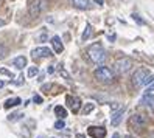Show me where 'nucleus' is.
I'll return each mask as SVG.
<instances>
[{"mask_svg":"<svg viewBox=\"0 0 154 138\" xmlns=\"http://www.w3.org/2000/svg\"><path fill=\"white\" fill-rule=\"evenodd\" d=\"M87 56H89V59L92 61L94 64L101 65V64H104V61H106V51L101 47V44L97 42V44L90 45V47L87 48Z\"/></svg>","mask_w":154,"mask_h":138,"instance_id":"1","label":"nucleus"},{"mask_svg":"<svg viewBox=\"0 0 154 138\" xmlns=\"http://www.w3.org/2000/svg\"><path fill=\"white\" fill-rule=\"evenodd\" d=\"M152 78H154V76L151 75L146 68H139V70H135V73L132 75L131 81H132V86H134L135 88H142V87L146 86Z\"/></svg>","mask_w":154,"mask_h":138,"instance_id":"2","label":"nucleus"},{"mask_svg":"<svg viewBox=\"0 0 154 138\" xmlns=\"http://www.w3.org/2000/svg\"><path fill=\"white\" fill-rule=\"evenodd\" d=\"M95 78L100 81V82H104V84H109V82L114 81V71L107 67H98L95 70Z\"/></svg>","mask_w":154,"mask_h":138,"instance_id":"3","label":"nucleus"},{"mask_svg":"<svg viewBox=\"0 0 154 138\" xmlns=\"http://www.w3.org/2000/svg\"><path fill=\"white\" fill-rule=\"evenodd\" d=\"M48 5V0H28V10L33 17H38Z\"/></svg>","mask_w":154,"mask_h":138,"instance_id":"4","label":"nucleus"},{"mask_svg":"<svg viewBox=\"0 0 154 138\" xmlns=\"http://www.w3.org/2000/svg\"><path fill=\"white\" fill-rule=\"evenodd\" d=\"M131 68H132V61L128 59V58H123V59L115 62V71L119 73V75H125V73H128Z\"/></svg>","mask_w":154,"mask_h":138,"instance_id":"5","label":"nucleus"},{"mask_svg":"<svg viewBox=\"0 0 154 138\" xmlns=\"http://www.w3.org/2000/svg\"><path fill=\"white\" fill-rule=\"evenodd\" d=\"M51 50L50 48H45V47H39V48H34L31 51V58L33 59H42V58H50L51 56Z\"/></svg>","mask_w":154,"mask_h":138,"instance_id":"6","label":"nucleus"},{"mask_svg":"<svg viewBox=\"0 0 154 138\" xmlns=\"http://www.w3.org/2000/svg\"><path fill=\"white\" fill-rule=\"evenodd\" d=\"M87 134L92 138H104L106 136V129L100 126H90L87 129Z\"/></svg>","mask_w":154,"mask_h":138,"instance_id":"7","label":"nucleus"},{"mask_svg":"<svg viewBox=\"0 0 154 138\" xmlns=\"http://www.w3.org/2000/svg\"><path fill=\"white\" fill-rule=\"evenodd\" d=\"M67 104H69L72 112L78 113L79 112V107H81V99L76 98V96H67Z\"/></svg>","mask_w":154,"mask_h":138,"instance_id":"8","label":"nucleus"},{"mask_svg":"<svg viewBox=\"0 0 154 138\" xmlns=\"http://www.w3.org/2000/svg\"><path fill=\"white\" fill-rule=\"evenodd\" d=\"M148 121H146V118H145L143 115H132V118H131V124L134 126V127H143L145 124H146Z\"/></svg>","mask_w":154,"mask_h":138,"instance_id":"9","label":"nucleus"},{"mask_svg":"<svg viewBox=\"0 0 154 138\" xmlns=\"http://www.w3.org/2000/svg\"><path fill=\"white\" fill-rule=\"evenodd\" d=\"M123 113H125V107H120L117 112H114L112 118H111V124L115 127V126H119V123L122 121V118H123Z\"/></svg>","mask_w":154,"mask_h":138,"instance_id":"10","label":"nucleus"},{"mask_svg":"<svg viewBox=\"0 0 154 138\" xmlns=\"http://www.w3.org/2000/svg\"><path fill=\"white\" fill-rule=\"evenodd\" d=\"M50 42H51V45H53V50H55V53H62V50H64V45H62L59 36H53Z\"/></svg>","mask_w":154,"mask_h":138,"instance_id":"11","label":"nucleus"},{"mask_svg":"<svg viewBox=\"0 0 154 138\" xmlns=\"http://www.w3.org/2000/svg\"><path fill=\"white\" fill-rule=\"evenodd\" d=\"M140 104L146 106L149 109H154V95H143L140 99Z\"/></svg>","mask_w":154,"mask_h":138,"instance_id":"12","label":"nucleus"},{"mask_svg":"<svg viewBox=\"0 0 154 138\" xmlns=\"http://www.w3.org/2000/svg\"><path fill=\"white\" fill-rule=\"evenodd\" d=\"M72 3L79 10H89L90 8V0H72Z\"/></svg>","mask_w":154,"mask_h":138,"instance_id":"13","label":"nucleus"},{"mask_svg":"<svg viewBox=\"0 0 154 138\" xmlns=\"http://www.w3.org/2000/svg\"><path fill=\"white\" fill-rule=\"evenodd\" d=\"M13 65H14L17 70H22V68L26 65V58H25V56H17V58L13 61Z\"/></svg>","mask_w":154,"mask_h":138,"instance_id":"14","label":"nucleus"},{"mask_svg":"<svg viewBox=\"0 0 154 138\" xmlns=\"http://www.w3.org/2000/svg\"><path fill=\"white\" fill-rule=\"evenodd\" d=\"M22 103V99L20 98H10V99H6V103H5V109H10V107H14V106H19Z\"/></svg>","mask_w":154,"mask_h":138,"instance_id":"15","label":"nucleus"},{"mask_svg":"<svg viewBox=\"0 0 154 138\" xmlns=\"http://www.w3.org/2000/svg\"><path fill=\"white\" fill-rule=\"evenodd\" d=\"M55 113H56V116L58 118H61V119H64L66 116H67V110L62 107V106H56L55 107Z\"/></svg>","mask_w":154,"mask_h":138,"instance_id":"16","label":"nucleus"},{"mask_svg":"<svg viewBox=\"0 0 154 138\" xmlns=\"http://www.w3.org/2000/svg\"><path fill=\"white\" fill-rule=\"evenodd\" d=\"M143 95H154V78L146 84V87H145V93Z\"/></svg>","mask_w":154,"mask_h":138,"instance_id":"17","label":"nucleus"},{"mask_svg":"<svg viewBox=\"0 0 154 138\" xmlns=\"http://www.w3.org/2000/svg\"><path fill=\"white\" fill-rule=\"evenodd\" d=\"M90 34H92V25H90V23H86V30H84L83 36H81V39H83V40H87V39L90 38Z\"/></svg>","mask_w":154,"mask_h":138,"instance_id":"18","label":"nucleus"},{"mask_svg":"<svg viewBox=\"0 0 154 138\" xmlns=\"http://www.w3.org/2000/svg\"><path fill=\"white\" fill-rule=\"evenodd\" d=\"M38 73H39V68H38V67H30L26 75H28V78H34L36 75H38Z\"/></svg>","mask_w":154,"mask_h":138,"instance_id":"19","label":"nucleus"},{"mask_svg":"<svg viewBox=\"0 0 154 138\" xmlns=\"http://www.w3.org/2000/svg\"><path fill=\"white\" fill-rule=\"evenodd\" d=\"M94 107H95V106H94L92 103L86 104V107H84V110H83V113H84V115H87L89 112H92V110H94Z\"/></svg>","mask_w":154,"mask_h":138,"instance_id":"20","label":"nucleus"},{"mask_svg":"<svg viewBox=\"0 0 154 138\" xmlns=\"http://www.w3.org/2000/svg\"><path fill=\"white\" fill-rule=\"evenodd\" d=\"M22 115H23V113H11L10 116H8V119H10V121H14V119L22 118Z\"/></svg>","mask_w":154,"mask_h":138,"instance_id":"21","label":"nucleus"},{"mask_svg":"<svg viewBox=\"0 0 154 138\" xmlns=\"http://www.w3.org/2000/svg\"><path fill=\"white\" fill-rule=\"evenodd\" d=\"M64 127H66V124H64L62 119H59V121L55 123V129H58V130H61V129H64Z\"/></svg>","mask_w":154,"mask_h":138,"instance_id":"22","label":"nucleus"},{"mask_svg":"<svg viewBox=\"0 0 154 138\" xmlns=\"http://www.w3.org/2000/svg\"><path fill=\"white\" fill-rule=\"evenodd\" d=\"M0 75H6V76H10V78H14L13 73L10 70H6V68H0Z\"/></svg>","mask_w":154,"mask_h":138,"instance_id":"23","label":"nucleus"},{"mask_svg":"<svg viewBox=\"0 0 154 138\" xmlns=\"http://www.w3.org/2000/svg\"><path fill=\"white\" fill-rule=\"evenodd\" d=\"M5 56H6V48L3 47L2 44H0V59H3Z\"/></svg>","mask_w":154,"mask_h":138,"instance_id":"24","label":"nucleus"},{"mask_svg":"<svg viewBox=\"0 0 154 138\" xmlns=\"http://www.w3.org/2000/svg\"><path fill=\"white\" fill-rule=\"evenodd\" d=\"M33 101L36 104H42V98L39 96V95H34V98H33Z\"/></svg>","mask_w":154,"mask_h":138,"instance_id":"25","label":"nucleus"},{"mask_svg":"<svg viewBox=\"0 0 154 138\" xmlns=\"http://www.w3.org/2000/svg\"><path fill=\"white\" fill-rule=\"evenodd\" d=\"M132 19H134V20H137V23H140V25H145V22H143L142 19H139V16H137V14H132Z\"/></svg>","mask_w":154,"mask_h":138,"instance_id":"26","label":"nucleus"},{"mask_svg":"<svg viewBox=\"0 0 154 138\" xmlns=\"http://www.w3.org/2000/svg\"><path fill=\"white\" fill-rule=\"evenodd\" d=\"M3 87H5V82H3L2 79H0V88H3Z\"/></svg>","mask_w":154,"mask_h":138,"instance_id":"27","label":"nucleus"},{"mask_svg":"<svg viewBox=\"0 0 154 138\" xmlns=\"http://www.w3.org/2000/svg\"><path fill=\"white\" fill-rule=\"evenodd\" d=\"M95 2H97V3L100 5V6H101V5H103V0H95Z\"/></svg>","mask_w":154,"mask_h":138,"instance_id":"28","label":"nucleus"},{"mask_svg":"<svg viewBox=\"0 0 154 138\" xmlns=\"http://www.w3.org/2000/svg\"><path fill=\"white\" fill-rule=\"evenodd\" d=\"M112 138H120V135H119V134H117V132H115V134L112 135Z\"/></svg>","mask_w":154,"mask_h":138,"instance_id":"29","label":"nucleus"},{"mask_svg":"<svg viewBox=\"0 0 154 138\" xmlns=\"http://www.w3.org/2000/svg\"><path fill=\"white\" fill-rule=\"evenodd\" d=\"M76 138H84V135H81V134H78V135H76Z\"/></svg>","mask_w":154,"mask_h":138,"instance_id":"30","label":"nucleus"},{"mask_svg":"<svg viewBox=\"0 0 154 138\" xmlns=\"http://www.w3.org/2000/svg\"><path fill=\"white\" fill-rule=\"evenodd\" d=\"M3 25H5V22H3L2 19H0V26H3Z\"/></svg>","mask_w":154,"mask_h":138,"instance_id":"31","label":"nucleus"},{"mask_svg":"<svg viewBox=\"0 0 154 138\" xmlns=\"http://www.w3.org/2000/svg\"><path fill=\"white\" fill-rule=\"evenodd\" d=\"M39 138H42V136H39Z\"/></svg>","mask_w":154,"mask_h":138,"instance_id":"32","label":"nucleus"},{"mask_svg":"<svg viewBox=\"0 0 154 138\" xmlns=\"http://www.w3.org/2000/svg\"><path fill=\"white\" fill-rule=\"evenodd\" d=\"M151 138H154V136H151Z\"/></svg>","mask_w":154,"mask_h":138,"instance_id":"33","label":"nucleus"}]
</instances>
